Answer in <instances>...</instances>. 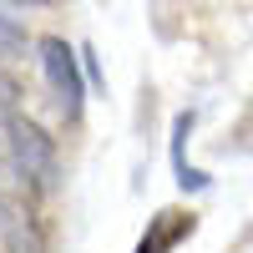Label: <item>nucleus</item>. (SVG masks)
I'll list each match as a JSON object with an SVG mask.
<instances>
[{"mask_svg": "<svg viewBox=\"0 0 253 253\" xmlns=\"http://www.w3.org/2000/svg\"><path fill=\"white\" fill-rule=\"evenodd\" d=\"M0 162H5L36 198H46V193H56V187H61V152H56V137H46L20 107L0 122Z\"/></svg>", "mask_w": 253, "mask_h": 253, "instance_id": "obj_1", "label": "nucleus"}, {"mask_svg": "<svg viewBox=\"0 0 253 253\" xmlns=\"http://www.w3.org/2000/svg\"><path fill=\"white\" fill-rule=\"evenodd\" d=\"M41 71H46L51 91L61 101V117L66 122H81V101H86V81H81V51L66 46L61 36H41Z\"/></svg>", "mask_w": 253, "mask_h": 253, "instance_id": "obj_2", "label": "nucleus"}, {"mask_svg": "<svg viewBox=\"0 0 253 253\" xmlns=\"http://www.w3.org/2000/svg\"><path fill=\"white\" fill-rule=\"evenodd\" d=\"M193 228H198V218L187 208H162L157 218H147V233L137 238L132 253H172L182 238H193Z\"/></svg>", "mask_w": 253, "mask_h": 253, "instance_id": "obj_3", "label": "nucleus"}, {"mask_svg": "<svg viewBox=\"0 0 253 253\" xmlns=\"http://www.w3.org/2000/svg\"><path fill=\"white\" fill-rule=\"evenodd\" d=\"M187 132H193V112H182V117L172 122V167H177V187H208V177L198 172V167L182 162V142H187Z\"/></svg>", "mask_w": 253, "mask_h": 253, "instance_id": "obj_4", "label": "nucleus"}, {"mask_svg": "<svg viewBox=\"0 0 253 253\" xmlns=\"http://www.w3.org/2000/svg\"><path fill=\"white\" fill-rule=\"evenodd\" d=\"M26 56V26L10 15V5H0V61Z\"/></svg>", "mask_w": 253, "mask_h": 253, "instance_id": "obj_5", "label": "nucleus"}, {"mask_svg": "<svg viewBox=\"0 0 253 253\" xmlns=\"http://www.w3.org/2000/svg\"><path fill=\"white\" fill-rule=\"evenodd\" d=\"M15 107H20V86H15V81H10L5 71H0V122H5Z\"/></svg>", "mask_w": 253, "mask_h": 253, "instance_id": "obj_6", "label": "nucleus"}]
</instances>
